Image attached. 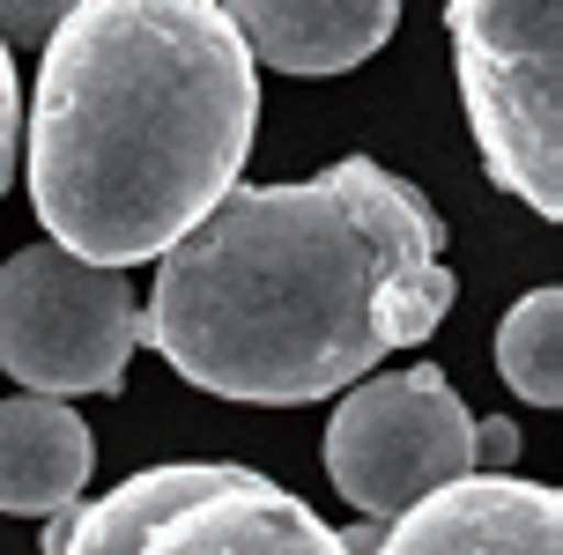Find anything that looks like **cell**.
Listing matches in <instances>:
<instances>
[{
    "mask_svg": "<svg viewBox=\"0 0 563 555\" xmlns=\"http://www.w3.org/2000/svg\"><path fill=\"white\" fill-rule=\"evenodd\" d=\"M460 281L438 208L371 156L305 186H230L156 259L141 348L216 400L305 408L438 333Z\"/></svg>",
    "mask_w": 563,
    "mask_h": 555,
    "instance_id": "1",
    "label": "cell"
},
{
    "mask_svg": "<svg viewBox=\"0 0 563 555\" xmlns=\"http://www.w3.org/2000/svg\"><path fill=\"white\" fill-rule=\"evenodd\" d=\"M260 67L216 0H82L45 37L23 126L30 208L82 267L164 259L238 186Z\"/></svg>",
    "mask_w": 563,
    "mask_h": 555,
    "instance_id": "2",
    "label": "cell"
},
{
    "mask_svg": "<svg viewBox=\"0 0 563 555\" xmlns=\"http://www.w3.org/2000/svg\"><path fill=\"white\" fill-rule=\"evenodd\" d=\"M452 67L489 178L541 222L563 215V8L556 0H452Z\"/></svg>",
    "mask_w": 563,
    "mask_h": 555,
    "instance_id": "3",
    "label": "cell"
},
{
    "mask_svg": "<svg viewBox=\"0 0 563 555\" xmlns=\"http://www.w3.org/2000/svg\"><path fill=\"white\" fill-rule=\"evenodd\" d=\"M141 348L134 281L82 267L59 245H23L0 267V370L37 400L119 392Z\"/></svg>",
    "mask_w": 563,
    "mask_h": 555,
    "instance_id": "4",
    "label": "cell"
},
{
    "mask_svg": "<svg viewBox=\"0 0 563 555\" xmlns=\"http://www.w3.org/2000/svg\"><path fill=\"white\" fill-rule=\"evenodd\" d=\"M475 415L438 363H408L364 378L334 400L327 422V474L356 519H400L422 497L475 474Z\"/></svg>",
    "mask_w": 563,
    "mask_h": 555,
    "instance_id": "5",
    "label": "cell"
},
{
    "mask_svg": "<svg viewBox=\"0 0 563 555\" xmlns=\"http://www.w3.org/2000/svg\"><path fill=\"white\" fill-rule=\"evenodd\" d=\"M134 555H341V541L282 481L238 467V459H216V474L194 497L170 503L134 541Z\"/></svg>",
    "mask_w": 563,
    "mask_h": 555,
    "instance_id": "6",
    "label": "cell"
},
{
    "mask_svg": "<svg viewBox=\"0 0 563 555\" xmlns=\"http://www.w3.org/2000/svg\"><path fill=\"white\" fill-rule=\"evenodd\" d=\"M378 555H563V497L519 474H467L386 519Z\"/></svg>",
    "mask_w": 563,
    "mask_h": 555,
    "instance_id": "7",
    "label": "cell"
},
{
    "mask_svg": "<svg viewBox=\"0 0 563 555\" xmlns=\"http://www.w3.org/2000/svg\"><path fill=\"white\" fill-rule=\"evenodd\" d=\"M253 67L275 75H349L394 37V0H245L230 8Z\"/></svg>",
    "mask_w": 563,
    "mask_h": 555,
    "instance_id": "8",
    "label": "cell"
},
{
    "mask_svg": "<svg viewBox=\"0 0 563 555\" xmlns=\"http://www.w3.org/2000/svg\"><path fill=\"white\" fill-rule=\"evenodd\" d=\"M97 474V437L67 400H0V511L8 519H53L82 503Z\"/></svg>",
    "mask_w": 563,
    "mask_h": 555,
    "instance_id": "9",
    "label": "cell"
},
{
    "mask_svg": "<svg viewBox=\"0 0 563 555\" xmlns=\"http://www.w3.org/2000/svg\"><path fill=\"white\" fill-rule=\"evenodd\" d=\"M216 474V459H170V467H141L97 503H67L45 519V555H134V541L164 519L178 497H194Z\"/></svg>",
    "mask_w": 563,
    "mask_h": 555,
    "instance_id": "10",
    "label": "cell"
},
{
    "mask_svg": "<svg viewBox=\"0 0 563 555\" xmlns=\"http://www.w3.org/2000/svg\"><path fill=\"white\" fill-rule=\"evenodd\" d=\"M497 370L527 408H563V289H527L505 311Z\"/></svg>",
    "mask_w": 563,
    "mask_h": 555,
    "instance_id": "11",
    "label": "cell"
},
{
    "mask_svg": "<svg viewBox=\"0 0 563 555\" xmlns=\"http://www.w3.org/2000/svg\"><path fill=\"white\" fill-rule=\"evenodd\" d=\"M15 148H23V89H15V53L0 45V200L15 178Z\"/></svg>",
    "mask_w": 563,
    "mask_h": 555,
    "instance_id": "12",
    "label": "cell"
},
{
    "mask_svg": "<svg viewBox=\"0 0 563 555\" xmlns=\"http://www.w3.org/2000/svg\"><path fill=\"white\" fill-rule=\"evenodd\" d=\"M475 474H511V459H519V422H505V415H489V422H475Z\"/></svg>",
    "mask_w": 563,
    "mask_h": 555,
    "instance_id": "13",
    "label": "cell"
},
{
    "mask_svg": "<svg viewBox=\"0 0 563 555\" xmlns=\"http://www.w3.org/2000/svg\"><path fill=\"white\" fill-rule=\"evenodd\" d=\"M67 8H0V45L8 37H53Z\"/></svg>",
    "mask_w": 563,
    "mask_h": 555,
    "instance_id": "14",
    "label": "cell"
}]
</instances>
